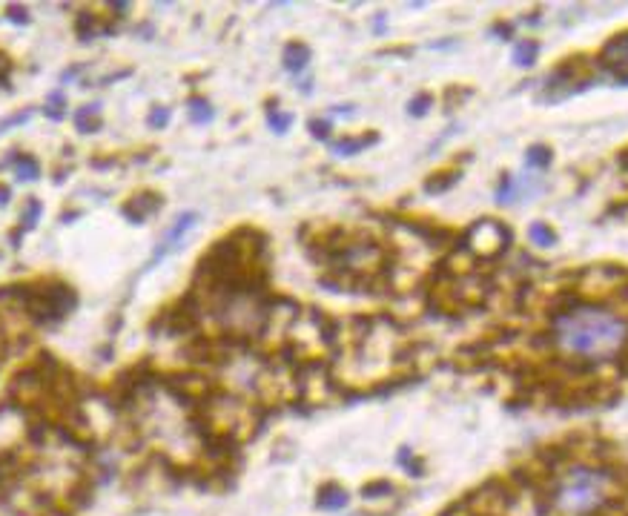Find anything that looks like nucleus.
Returning <instances> with one entry per match:
<instances>
[{"label": "nucleus", "mask_w": 628, "mask_h": 516, "mask_svg": "<svg viewBox=\"0 0 628 516\" xmlns=\"http://www.w3.org/2000/svg\"><path fill=\"white\" fill-rule=\"evenodd\" d=\"M15 166H18V176H20L23 181L37 178V172H40V166H37L32 158H26V155H23V158H18V161H15Z\"/></svg>", "instance_id": "nucleus-8"}, {"label": "nucleus", "mask_w": 628, "mask_h": 516, "mask_svg": "<svg viewBox=\"0 0 628 516\" xmlns=\"http://www.w3.org/2000/svg\"><path fill=\"white\" fill-rule=\"evenodd\" d=\"M37 212H40V204H37V201H29V209H26V219H23V224H26V227H32V224H35V219H37Z\"/></svg>", "instance_id": "nucleus-12"}, {"label": "nucleus", "mask_w": 628, "mask_h": 516, "mask_svg": "<svg viewBox=\"0 0 628 516\" xmlns=\"http://www.w3.org/2000/svg\"><path fill=\"white\" fill-rule=\"evenodd\" d=\"M603 63H605V69H611V75L620 83H628V35L614 37L603 49Z\"/></svg>", "instance_id": "nucleus-3"}, {"label": "nucleus", "mask_w": 628, "mask_h": 516, "mask_svg": "<svg viewBox=\"0 0 628 516\" xmlns=\"http://www.w3.org/2000/svg\"><path fill=\"white\" fill-rule=\"evenodd\" d=\"M536 55H539L536 40H519V43H514V63L531 66V63L536 61Z\"/></svg>", "instance_id": "nucleus-6"}, {"label": "nucleus", "mask_w": 628, "mask_h": 516, "mask_svg": "<svg viewBox=\"0 0 628 516\" xmlns=\"http://www.w3.org/2000/svg\"><path fill=\"white\" fill-rule=\"evenodd\" d=\"M603 502V473L574 470L560 491V505L571 513H589Z\"/></svg>", "instance_id": "nucleus-2"}, {"label": "nucleus", "mask_w": 628, "mask_h": 516, "mask_svg": "<svg viewBox=\"0 0 628 516\" xmlns=\"http://www.w3.org/2000/svg\"><path fill=\"white\" fill-rule=\"evenodd\" d=\"M270 123L276 126V133H284V129L290 126V118L287 115H270Z\"/></svg>", "instance_id": "nucleus-13"}, {"label": "nucleus", "mask_w": 628, "mask_h": 516, "mask_svg": "<svg viewBox=\"0 0 628 516\" xmlns=\"http://www.w3.org/2000/svg\"><path fill=\"white\" fill-rule=\"evenodd\" d=\"M6 198H9V192H6L4 187H0V204H6Z\"/></svg>", "instance_id": "nucleus-18"}, {"label": "nucleus", "mask_w": 628, "mask_h": 516, "mask_svg": "<svg viewBox=\"0 0 628 516\" xmlns=\"http://www.w3.org/2000/svg\"><path fill=\"white\" fill-rule=\"evenodd\" d=\"M531 241H534L536 247H551V244L557 241V233H554L548 224H534V227H531Z\"/></svg>", "instance_id": "nucleus-7"}, {"label": "nucleus", "mask_w": 628, "mask_h": 516, "mask_svg": "<svg viewBox=\"0 0 628 516\" xmlns=\"http://www.w3.org/2000/svg\"><path fill=\"white\" fill-rule=\"evenodd\" d=\"M551 161V152L546 149V147H534L531 152H528V164H534V166H546Z\"/></svg>", "instance_id": "nucleus-9"}, {"label": "nucleus", "mask_w": 628, "mask_h": 516, "mask_svg": "<svg viewBox=\"0 0 628 516\" xmlns=\"http://www.w3.org/2000/svg\"><path fill=\"white\" fill-rule=\"evenodd\" d=\"M557 344L582 359H608L625 341V321L605 307L582 305L557 319Z\"/></svg>", "instance_id": "nucleus-1"}, {"label": "nucleus", "mask_w": 628, "mask_h": 516, "mask_svg": "<svg viewBox=\"0 0 628 516\" xmlns=\"http://www.w3.org/2000/svg\"><path fill=\"white\" fill-rule=\"evenodd\" d=\"M149 123H152V126H158V123H166V112H155V115L149 118Z\"/></svg>", "instance_id": "nucleus-17"}, {"label": "nucleus", "mask_w": 628, "mask_h": 516, "mask_svg": "<svg viewBox=\"0 0 628 516\" xmlns=\"http://www.w3.org/2000/svg\"><path fill=\"white\" fill-rule=\"evenodd\" d=\"M9 15H12V20H15V23H23V20H26V9H18V6H9Z\"/></svg>", "instance_id": "nucleus-15"}, {"label": "nucleus", "mask_w": 628, "mask_h": 516, "mask_svg": "<svg viewBox=\"0 0 628 516\" xmlns=\"http://www.w3.org/2000/svg\"><path fill=\"white\" fill-rule=\"evenodd\" d=\"M209 115H213V112H209V106H207L204 101H195V104H192V118H195V121H209Z\"/></svg>", "instance_id": "nucleus-11"}, {"label": "nucleus", "mask_w": 628, "mask_h": 516, "mask_svg": "<svg viewBox=\"0 0 628 516\" xmlns=\"http://www.w3.org/2000/svg\"><path fill=\"white\" fill-rule=\"evenodd\" d=\"M307 58H310L307 47H302V43H290L287 52H284V66H287L290 72H299V69H304Z\"/></svg>", "instance_id": "nucleus-4"}, {"label": "nucleus", "mask_w": 628, "mask_h": 516, "mask_svg": "<svg viewBox=\"0 0 628 516\" xmlns=\"http://www.w3.org/2000/svg\"><path fill=\"white\" fill-rule=\"evenodd\" d=\"M313 129H316V135H319V138L327 135V123H324V121H313Z\"/></svg>", "instance_id": "nucleus-16"}, {"label": "nucleus", "mask_w": 628, "mask_h": 516, "mask_svg": "<svg viewBox=\"0 0 628 516\" xmlns=\"http://www.w3.org/2000/svg\"><path fill=\"white\" fill-rule=\"evenodd\" d=\"M345 505H347V493L342 488H324L319 493V508L324 510H342Z\"/></svg>", "instance_id": "nucleus-5"}, {"label": "nucleus", "mask_w": 628, "mask_h": 516, "mask_svg": "<svg viewBox=\"0 0 628 516\" xmlns=\"http://www.w3.org/2000/svg\"><path fill=\"white\" fill-rule=\"evenodd\" d=\"M370 144V138H359V141H342V144H336V149L339 152H356V149H362V147H367Z\"/></svg>", "instance_id": "nucleus-10"}, {"label": "nucleus", "mask_w": 628, "mask_h": 516, "mask_svg": "<svg viewBox=\"0 0 628 516\" xmlns=\"http://www.w3.org/2000/svg\"><path fill=\"white\" fill-rule=\"evenodd\" d=\"M428 104H431V98H416V101L410 104V112H413V115H422Z\"/></svg>", "instance_id": "nucleus-14"}]
</instances>
